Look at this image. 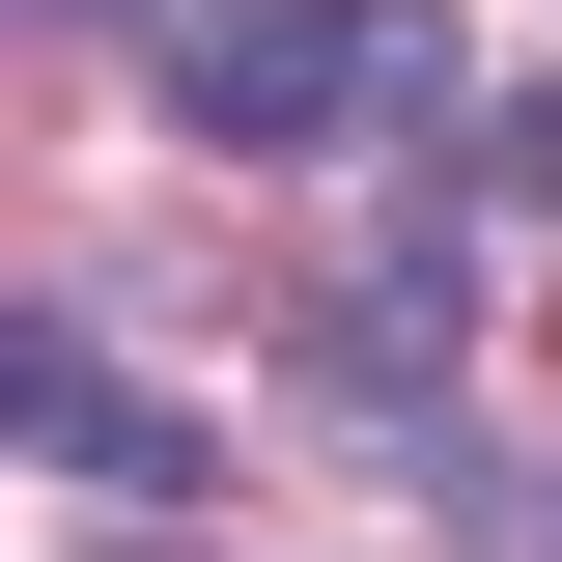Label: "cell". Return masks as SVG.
Instances as JSON below:
<instances>
[{
	"label": "cell",
	"mask_w": 562,
	"mask_h": 562,
	"mask_svg": "<svg viewBox=\"0 0 562 562\" xmlns=\"http://www.w3.org/2000/svg\"><path fill=\"white\" fill-rule=\"evenodd\" d=\"M169 85H198V140H254V169H338V140L479 113V57H450L422 0H198V29H169Z\"/></svg>",
	"instance_id": "obj_1"
},
{
	"label": "cell",
	"mask_w": 562,
	"mask_h": 562,
	"mask_svg": "<svg viewBox=\"0 0 562 562\" xmlns=\"http://www.w3.org/2000/svg\"><path fill=\"white\" fill-rule=\"evenodd\" d=\"M0 394H29V450H57V479H113V506H198V422H169V394H113L85 338H29Z\"/></svg>",
	"instance_id": "obj_2"
},
{
	"label": "cell",
	"mask_w": 562,
	"mask_h": 562,
	"mask_svg": "<svg viewBox=\"0 0 562 562\" xmlns=\"http://www.w3.org/2000/svg\"><path fill=\"white\" fill-rule=\"evenodd\" d=\"M535 198H562V113H535Z\"/></svg>",
	"instance_id": "obj_3"
}]
</instances>
